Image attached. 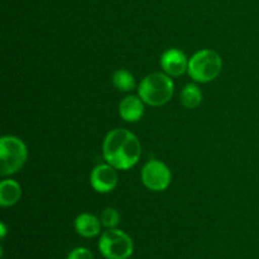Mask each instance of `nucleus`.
Wrapping results in <instances>:
<instances>
[{
	"label": "nucleus",
	"mask_w": 259,
	"mask_h": 259,
	"mask_svg": "<svg viewBox=\"0 0 259 259\" xmlns=\"http://www.w3.org/2000/svg\"><path fill=\"white\" fill-rule=\"evenodd\" d=\"M103 154L106 163L116 169H129L141 158V142L126 129H114L104 139Z\"/></svg>",
	"instance_id": "obj_1"
},
{
	"label": "nucleus",
	"mask_w": 259,
	"mask_h": 259,
	"mask_svg": "<svg viewBox=\"0 0 259 259\" xmlns=\"http://www.w3.org/2000/svg\"><path fill=\"white\" fill-rule=\"evenodd\" d=\"M175 85L167 73L153 72L139 83L138 95L143 103L151 106H162L174 96Z\"/></svg>",
	"instance_id": "obj_2"
},
{
	"label": "nucleus",
	"mask_w": 259,
	"mask_h": 259,
	"mask_svg": "<svg viewBox=\"0 0 259 259\" xmlns=\"http://www.w3.org/2000/svg\"><path fill=\"white\" fill-rule=\"evenodd\" d=\"M222 68L223 60L219 53L212 50H201L190 58L187 72L196 82L206 83L214 81L220 75Z\"/></svg>",
	"instance_id": "obj_3"
},
{
	"label": "nucleus",
	"mask_w": 259,
	"mask_h": 259,
	"mask_svg": "<svg viewBox=\"0 0 259 259\" xmlns=\"http://www.w3.org/2000/svg\"><path fill=\"white\" fill-rule=\"evenodd\" d=\"M28 152L24 142L14 136H4L0 139V175L10 176L23 168Z\"/></svg>",
	"instance_id": "obj_4"
},
{
	"label": "nucleus",
	"mask_w": 259,
	"mask_h": 259,
	"mask_svg": "<svg viewBox=\"0 0 259 259\" xmlns=\"http://www.w3.org/2000/svg\"><path fill=\"white\" fill-rule=\"evenodd\" d=\"M99 250L106 259H128L133 254V240L123 230L113 228L101 234Z\"/></svg>",
	"instance_id": "obj_5"
},
{
	"label": "nucleus",
	"mask_w": 259,
	"mask_h": 259,
	"mask_svg": "<svg viewBox=\"0 0 259 259\" xmlns=\"http://www.w3.org/2000/svg\"><path fill=\"white\" fill-rule=\"evenodd\" d=\"M172 175L168 167L161 161L152 159L142 169V182L151 191H164L171 184Z\"/></svg>",
	"instance_id": "obj_6"
},
{
	"label": "nucleus",
	"mask_w": 259,
	"mask_h": 259,
	"mask_svg": "<svg viewBox=\"0 0 259 259\" xmlns=\"http://www.w3.org/2000/svg\"><path fill=\"white\" fill-rule=\"evenodd\" d=\"M90 182L93 189L100 194L111 192L118 185L116 168L111 164H98L90 175Z\"/></svg>",
	"instance_id": "obj_7"
},
{
	"label": "nucleus",
	"mask_w": 259,
	"mask_h": 259,
	"mask_svg": "<svg viewBox=\"0 0 259 259\" xmlns=\"http://www.w3.org/2000/svg\"><path fill=\"white\" fill-rule=\"evenodd\" d=\"M161 67L172 77L182 76L189 68L186 55L177 48H169L161 56Z\"/></svg>",
	"instance_id": "obj_8"
},
{
	"label": "nucleus",
	"mask_w": 259,
	"mask_h": 259,
	"mask_svg": "<svg viewBox=\"0 0 259 259\" xmlns=\"http://www.w3.org/2000/svg\"><path fill=\"white\" fill-rule=\"evenodd\" d=\"M119 114L128 123H136L144 114L143 100L138 96H126L119 104Z\"/></svg>",
	"instance_id": "obj_9"
},
{
	"label": "nucleus",
	"mask_w": 259,
	"mask_h": 259,
	"mask_svg": "<svg viewBox=\"0 0 259 259\" xmlns=\"http://www.w3.org/2000/svg\"><path fill=\"white\" fill-rule=\"evenodd\" d=\"M75 229L81 237L83 238H94L100 234L101 222L100 219L93 214L83 212L78 215L75 220Z\"/></svg>",
	"instance_id": "obj_10"
},
{
	"label": "nucleus",
	"mask_w": 259,
	"mask_h": 259,
	"mask_svg": "<svg viewBox=\"0 0 259 259\" xmlns=\"http://www.w3.org/2000/svg\"><path fill=\"white\" fill-rule=\"evenodd\" d=\"M22 196V187L14 180H3L0 184V205L9 207L17 204Z\"/></svg>",
	"instance_id": "obj_11"
},
{
	"label": "nucleus",
	"mask_w": 259,
	"mask_h": 259,
	"mask_svg": "<svg viewBox=\"0 0 259 259\" xmlns=\"http://www.w3.org/2000/svg\"><path fill=\"white\" fill-rule=\"evenodd\" d=\"M202 101V93L199 86L189 83L181 93V104L186 109H196Z\"/></svg>",
	"instance_id": "obj_12"
},
{
	"label": "nucleus",
	"mask_w": 259,
	"mask_h": 259,
	"mask_svg": "<svg viewBox=\"0 0 259 259\" xmlns=\"http://www.w3.org/2000/svg\"><path fill=\"white\" fill-rule=\"evenodd\" d=\"M113 83L118 90L124 91H132L136 88V80H134V76L132 75V72H129L128 70H120L115 71L113 75Z\"/></svg>",
	"instance_id": "obj_13"
},
{
	"label": "nucleus",
	"mask_w": 259,
	"mask_h": 259,
	"mask_svg": "<svg viewBox=\"0 0 259 259\" xmlns=\"http://www.w3.org/2000/svg\"><path fill=\"white\" fill-rule=\"evenodd\" d=\"M119 220H120V215L113 207H106L105 210H103L100 215V222L108 229H113L116 225L119 224Z\"/></svg>",
	"instance_id": "obj_14"
},
{
	"label": "nucleus",
	"mask_w": 259,
	"mask_h": 259,
	"mask_svg": "<svg viewBox=\"0 0 259 259\" xmlns=\"http://www.w3.org/2000/svg\"><path fill=\"white\" fill-rule=\"evenodd\" d=\"M67 259H94V255L86 248H76L68 254Z\"/></svg>",
	"instance_id": "obj_15"
},
{
	"label": "nucleus",
	"mask_w": 259,
	"mask_h": 259,
	"mask_svg": "<svg viewBox=\"0 0 259 259\" xmlns=\"http://www.w3.org/2000/svg\"><path fill=\"white\" fill-rule=\"evenodd\" d=\"M0 229H2V238L3 239H4V237H5V234H7V228H5V225L3 224H0Z\"/></svg>",
	"instance_id": "obj_16"
}]
</instances>
